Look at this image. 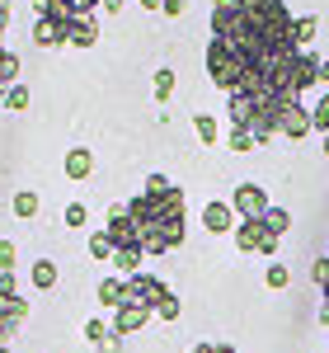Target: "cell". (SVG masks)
I'll use <instances>...</instances> for the list:
<instances>
[{
	"label": "cell",
	"instance_id": "cell-1",
	"mask_svg": "<svg viewBox=\"0 0 329 353\" xmlns=\"http://www.w3.org/2000/svg\"><path fill=\"white\" fill-rule=\"evenodd\" d=\"M127 217L137 226V245L146 254H169V250H179L184 245V189L174 184V179H164V174H146V189L132 193L127 203Z\"/></svg>",
	"mask_w": 329,
	"mask_h": 353
},
{
	"label": "cell",
	"instance_id": "cell-2",
	"mask_svg": "<svg viewBox=\"0 0 329 353\" xmlns=\"http://www.w3.org/2000/svg\"><path fill=\"white\" fill-rule=\"evenodd\" d=\"M231 208H235V217H240V221H249V217H264L273 203H268V189H264V184L249 179V184H240V189L231 193Z\"/></svg>",
	"mask_w": 329,
	"mask_h": 353
},
{
	"label": "cell",
	"instance_id": "cell-3",
	"mask_svg": "<svg viewBox=\"0 0 329 353\" xmlns=\"http://www.w3.org/2000/svg\"><path fill=\"white\" fill-rule=\"evenodd\" d=\"M151 316H156V311H151V306H141V301H123V306H118V311H113V334H123V339H127V334H137V330H146V321H151Z\"/></svg>",
	"mask_w": 329,
	"mask_h": 353
},
{
	"label": "cell",
	"instance_id": "cell-4",
	"mask_svg": "<svg viewBox=\"0 0 329 353\" xmlns=\"http://www.w3.org/2000/svg\"><path fill=\"white\" fill-rule=\"evenodd\" d=\"M164 292H169V288H164L156 273H132V278H127V301H141V306H151V311H156V301H160Z\"/></svg>",
	"mask_w": 329,
	"mask_h": 353
},
{
	"label": "cell",
	"instance_id": "cell-5",
	"mask_svg": "<svg viewBox=\"0 0 329 353\" xmlns=\"http://www.w3.org/2000/svg\"><path fill=\"white\" fill-rule=\"evenodd\" d=\"M104 236L113 241V250H132V245H137V226H132V217H127L123 203L109 208V226H104Z\"/></svg>",
	"mask_w": 329,
	"mask_h": 353
},
{
	"label": "cell",
	"instance_id": "cell-6",
	"mask_svg": "<svg viewBox=\"0 0 329 353\" xmlns=\"http://www.w3.org/2000/svg\"><path fill=\"white\" fill-rule=\"evenodd\" d=\"M235 208H231V203H217V198H212V203H207V208H202V226H207V231H212V236H226V231H235Z\"/></svg>",
	"mask_w": 329,
	"mask_h": 353
},
{
	"label": "cell",
	"instance_id": "cell-7",
	"mask_svg": "<svg viewBox=\"0 0 329 353\" xmlns=\"http://www.w3.org/2000/svg\"><path fill=\"white\" fill-rule=\"evenodd\" d=\"M99 43V19L94 14H81L66 24V48H94Z\"/></svg>",
	"mask_w": 329,
	"mask_h": 353
},
{
	"label": "cell",
	"instance_id": "cell-8",
	"mask_svg": "<svg viewBox=\"0 0 329 353\" xmlns=\"http://www.w3.org/2000/svg\"><path fill=\"white\" fill-rule=\"evenodd\" d=\"M89 174H94V151H89V146H71V151H66V179L81 184Z\"/></svg>",
	"mask_w": 329,
	"mask_h": 353
},
{
	"label": "cell",
	"instance_id": "cell-9",
	"mask_svg": "<svg viewBox=\"0 0 329 353\" xmlns=\"http://www.w3.org/2000/svg\"><path fill=\"white\" fill-rule=\"evenodd\" d=\"M123 301H127V278H123V273H109V278H99V306L118 311Z\"/></svg>",
	"mask_w": 329,
	"mask_h": 353
},
{
	"label": "cell",
	"instance_id": "cell-10",
	"mask_svg": "<svg viewBox=\"0 0 329 353\" xmlns=\"http://www.w3.org/2000/svg\"><path fill=\"white\" fill-rule=\"evenodd\" d=\"M315 128H310V109H301V104H292V109L282 113V137H292V141H301V137H310Z\"/></svg>",
	"mask_w": 329,
	"mask_h": 353
},
{
	"label": "cell",
	"instance_id": "cell-11",
	"mask_svg": "<svg viewBox=\"0 0 329 353\" xmlns=\"http://www.w3.org/2000/svg\"><path fill=\"white\" fill-rule=\"evenodd\" d=\"M33 43L38 48H66V24L61 19H38L33 24Z\"/></svg>",
	"mask_w": 329,
	"mask_h": 353
},
{
	"label": "cell",
	"instance_id": "cell-12",
	"mask_svg": "<svg viewBox=\"0 0 329 353\" xmlns=\"http://www.w3.org/2000/svg\"><path fill=\"white\" fill-rule=\"evenodd\" d=\"M193 132H198V141H202V146H217V141H221L217 113H193Z\"/></svg>",
	"mask_w": 329,
	"mask_h": 353
},
{
	"label": "cell",
	"instance_id": "cell-13",
	"mask_svg": "<svg viewBox=\"0 0 329 353\" xmlns=\"http://www.w3.org/2000/svg\"><path fill=\"white\" fill-rule=\"evenodd\" d=\"M264 231H268L273 241H282V236L292 231V212H287V208H268V212H264Z\"/></svg>",
	"mask_w": 329,
	"mask_h": 353
},
{
	"label": "cell",
	"instance_id": "cell-14",
	"mask_svg": "<svg viewBox=\"0 0 329 353\" xmlns=\"http://www.w3.org/2000/svg\"><path fill=\"white\" fill-rule=\"evenodd\" d=\"M174 85H179V76H174L169 66H160V71L151 76V94H156V104H169V94H174Z\"/></svg>",
	"mask_w": 329,
	"mask_h": 353
},
{
	"label": "cell",
	"instance_id": "cell-15",
	"mask_svg": "<svg viewBox=\"0 0 329 353\" xmlns=\"http://www.w3.org/2000/svg\"><path fill=\"white\" fill-rule=\"evenodd\" d=\"M28 278H33L38 292H52V288H56V264H52V259H38V264L28 269Z\"/></svg>",
	"mask_w": 329,
	"mask_h": 353
},
{
	"label": "cell",
	"instance_id": "cell-16",
	"mask_svg": "<svg viewBox=\"0 0 329 353\" xmlns=\"http://www.w3.org/2000/svg\"><path fill=\"white\" fill-rule=\"evenodd\" d=\"M315 28H320V19H315V14H297V19H292V43H297V48H310Z\"/></svg>",
	"mask_w": 329,
	"mask_h": 353
},
{
	"label": "cell",
	"instance_id": "cell-17",
	"mask_svg": "<svg viewBox=\"0 0 329 353\" xmlns=\"http://www.w3.org/2000/svg\"><path fill=\"white\" fill-rule=\"evenodd\" d=\"M315 283H320V297H325V306H320V321L329 325V250L315 259Z\"/></svg>",
	"mask_w": 329,
	"mask_h": 353
},
{
	"label": "cell",
	"instance_id": "cell-18",
	"mask_svg": "<svg viewBox=\"0 0 329 353\" xmlns=\"http://www.w3.org/2000/svg\"><path fill=\"white\" fill-rule=\"evenodd\" d=\"M0 104H5L10 113H24V109H28V85H24V81H14L10 90H5V99H0Z\"/></svg>",
	"mask_w": 329,
	"mask_h": 353
},
{
	"label": "cell",
	"instance_id": "cell-19",
	"mask_svg": "<svg viewBox=\"0 0 329 353\" xmlns=\"http://www.w3.org/2000/svg\"><path fill=\"white\" fill-rule=\"evenodd\" d=\"M226 146H231L235 156H249L259 141H254V132H245V128H231V132H226Z\"/></svg>",
	"mask_w": 329,
	"mask_h": 353
},
{
	"label": "cell",
	"instance_id": "cell-20",
	"mask_svg": "<svg viewBox=\"0 0 329 353\" xmlns=\"http://www.w3.org/2000/svg\"><path fill=\"white\" fill-rule=\"evenodd\" d=\"M109 334H113V325H104L99 316H89V321H85V339H89L94 349H104V344H109Z\"/></svg>",
	"mask_w": 329,
	"mask_h": 353
},
{
	"label": "cell",
	"instance_id": "cell-21",
	"mask_svg": "<svg viewBox=\"0 0 329 353\" xmlns=\"http://www.w3.org/2000/svg\"><path fill=\"white\" fill-rule=\"evenodd\" d=\"M264 283H268V288H273V292H282V288H287V283H292V269H287V264H268V269H264Z\"/></svg>",
	"mask_w": 329,
	"mask_h": 353
},
{
	"label": "cell",
	"instance_id": "cell-22",
	"mask_svg": "<svg viewBox=\"0 0 329 353\" xmlns=\"http://www.w3.org/2000/svg\"><path fill=\"white\" fill-rule=\"evenodd\" d=\"M10 208H14V217H24V221L38 217V193H28V189L14 193V203H10Z\"/></svg>",
	"mask_w": 329,
	"mask_h": 353
},
{
	"label": "cell",
	"instance_id": "cell-23",
	"mask_svg": "<svg viewBox=\"0 0 329 353\" xmlns=\"http://www.w3.org/2000/svg\"><path fill=\"white\" fill-rule=\"evenodd\" d=\"M310 128H315L320 137H329V90L320 94V104L310 109Z\"/></svg>",
	"mask_w": 329,
	"mask_h": 353
},
{
	"label": "cell",
	"instance_id": "cell-24",
	"mask_svg": "<svg viewBox=\"0 0 329 353\" xmlns=\"http://www.w3.org/2000/svg\"><path fill=\"white\" fill-rule=\"evenodd\" d=\"M179 311H184L179 292H164V297L156 301V316H160V321H179Z\"/></svg>",
	"mask_w": 329,
	"mask_h": 353
},
{
	"label": "cell",
	"instance_id": "cell-25",
	"mask_svg": "<svg viewBox=\"0 0 329 353\" xmlns=\"http://www.w3.org/2000/svg\"><path fill=\"white\" fill-rule=\"evenodd\" d=\"M89 254H94V259H113V241L104 236V231H94V236H89Z\"/></svg>",
	"mask_w": 329,
	"mask_h": 353
},
{
	"label": "cell",
	"instance_id": "cell-26",
	"mask_svg": "<svg viewBox=\"0 0 329 353\" xmlns=\"http://www.w3.org/2000/svg\"><path fill=\"white\" fill-rule=\"evenodd\" d=\"M61 217H66V226H85V221H89V208H85V203H66Z\"/></svg>",
	"mask_w": 329,
	"mask_h": 353
},
{
	"label": "cell",
	"instance_id": "cell-27",
	"mask_svg": "<svg viewBox=\"0 0 329 353\" xmlns=\"http://www.w3.org/2000/svg\"><path fill=\"white\" fill-rule=\"evenodd\" d=\"M14 259H19L14 241H0V273H5V269H14Z\"/></svg>",
	"mask_w": 329,
	"mask_h": 353
},
{
	"label": "cell",
	"instance_id": "cell-28",
	"mask_svg": "<svg viewBox=\"0 0 329 353\" xmlns=\"http://www.w3.org/2000/svg\"><path fill=\"white\" fill-rule=\"evenodd\" d=\"M19 325H24V321H14V316H0V344H10V339L19 334Z\"/></svg>",
	"mask_w": 329,
	"mask_h": 353
},
{
	"label": "cell",
	"instance_id": "cell-29",
	"mask_svg": "<svg viewBox=\"0 0 329 353\" xmlns=\"http://www.w3.org/2000/svg\"><path fill=\"white\" fill-rule=\"evenodd\" d=\"M184 10H189V0H164L160 5V14H169V19H179Z\"/></svg>",
	"mask_w": 329,
	"mask_h": 353
},
{
	"label": "cell",
	"instance_id": "cell-30",
	"mask_svg": "<svg viewBox=\"0 0 329 353\" xmlns=\"http://www.w3.org/2000/svg\"><path fill=\"white\" fill-rule=\"evenodd\" d=\"M320 85H329V57H320V76H315Z\"/></svg>",
	"mask_w": 329,
	"mask_h": 353
},
{
	"label": "cell",
	"instance_id": "cell-31",
	"mask_svg": "<svg viewBox=\"0 0 329 353\" xmlns=\"http://www.w3.org/2000/svg\"><path fill=\"white\" fill-rule=\"evenodd\" d=\"M5 24H10V0H0V33H5Z\"/></svg>",
	"mask_w": 329,
	"mask_h": 353
},
{
	"label": "cell",
	"instance_id": "cell-32",
	"mask_svg": "<svg viewBox=\"0 0 329 353\" xmlns=\"http://www.w3.org/2000/svg\"><path fill=\"white\" fill-rule=\"evenodd\" d=\"M137 5H141V10H160L164 0H137Z\"/></svg>",
	"mask_w": 329,
	"mask_h": 353
},
{
	"label": "cell",
	"instance_id": "cell-33",
	"mask_svg": "<svg viewBox=\"0 0 329 353\" xmlns=\"http://www.w3.org/2000/svg\"><path fill=\"white\" fill-rule=\"evenodd\" d=\"M193 353H217V344H193Z\"/></svg>",
	"mask_w": 329,
	"mask_h": 353
},
{
	"label": "cell",
	"instance_id": "cell-34",
	"mask_svg": "<svg viewBox=\"0 0 329 353\" xmlns=\"http://www.w3.org/2000/svg\"><path fill=\"white\" fill-rule=\"evenodd\" d=\"M217 353H235V344H217Z\"/></svg>",
	"mask_w": 329,
	"mask_h": 353
},
{
	"label": "cell",
	"instance_id": "cell-35",
	"mask_svg": "<svg viewBox=\"0 0 329 353\" xmlns=\"http://www.w3.org/2000/svg\"><path fill=\"white\" fill-rule=\"evenodd\" d=\"M320 151H325V161H329V137H325V141H320Z\"/></svg>",
	"mask_w": 329,
	"mask_h": 353
},
{
	"label": "cell",
	"instance_id": "cell-36",
	"mask_svg": "<svg viewBox=\"0 0 329 353\" xmlns=\"http://www.w3.org/2000/svg\"><path fill=\"white\" fill-rule=\"evenodd\" d=\"M0 353H10V344H0Z\"/></svg>",
	"mask_w": 329,
	"mask_h": 353
},
{
	"label": "cell",
	"instance_id": "cell-37",
	"mask_svg": "<svg viewBox=\"0 0 329 353\" xmlns=\"http://www.w3.org/2000/svg\"><path fill=\"white\" fill-rule=\"evenodd\" d=\"M0 99H5V90H0Z\"/></svg>",
	"mask_w": 329,
	"mask_h": 353
}]
</instances>
